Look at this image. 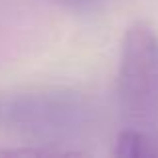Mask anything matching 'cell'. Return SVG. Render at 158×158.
I'll return each mask as SVG.
<instances>
[{
	"label": "cell",
	"mask_w": 158,
	"mask_h": 158,
	"mask_svg": "<svg viewBox=\"0 0 158 158\" xmlns=\"http://www.w3.org/2000/svg\"><path fill=\"white\" fill-rule=\"evenodd\" d=\"M116 94L126 126L158 136V34L146 22L132 24L124 34Z\"/></svg>",
	"instance_id": "obj_1"
},
{
	"label": "cell",
	"mask_w": 158,
	"mask_h": 158,
	"mask_svg": "<svg viewBox=\"0 0 158 158\" xmlns=\"http://www.w3.org/2000/svg\"><path fill=\"white\" fill-rule=\"evenodd\" d=\"M74 112L76 104L58 94L6 96L0 98V126L46 136L50 132H62L72 124Z\"/></svg>",
	"instance_id": "obj_2"
},
{
	"label": "cell",
	"mask_w": 158,
	"mask_h": 158,
	"mask_svg": "<svg viewBox=\"0 0 158 158\" xmlns=\"http://www.w3.org/2000/svg\"><path fill=\"white\" fill-rule=\"evenodd\" d=\"M114 156L118 158H142L158 156V136L140 128L126 126L116 138Z\"/></svg>",
	"instance_id": "obj_3"
},
{
	"label": "cell",
	"mask_w": 158,
	"mask_h": 158,
	"mask_svg": "<svg viewBox=\"0 0 158 158\" xmlns=\"http://www.w3.org/2000/svg\"><path fill=\"white\" fill-rule=\"evenodd\" d=\"M68 2H84V0H68Z\"/></svg>",
	"instance_id": "obj_4"
}]
</instances>
